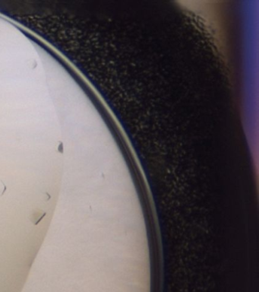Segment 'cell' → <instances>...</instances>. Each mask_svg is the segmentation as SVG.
Instances as JSON below:
<instances>
[{"instance_id":"obj_1","label":"cell","mask_w":259,"mask_h":292,"mask_svg":"<svg viewBox=\"0 0 259 292\" xmlns=\"http://www.w3.org/2000/svg\"><path fill=\"white\" fill-rule=\"evenodd\" d=\"M7 186L5 185L4 183H2V181H1V182H0V196H2L5 194Z\"/></svg>"},{"instance_id":"obj_2","label":"cell","mask_w":259,"mask_h":292,"mask_svg":"<svg viewBox=\"0 0 259 292\" xmlns=\"http://www.w3.org/2000/svg\"><path fill=\"white\" fill-rule=\"evenodd\" d=\"M46 212H44V213H43V215H41V216H40V218H38V220H37V221H36V222H35V223H34V225H37V224H39V223H40V221H42V219H43V218H44V217H45V216H46Z\"/></svg>"}]
</instances>
